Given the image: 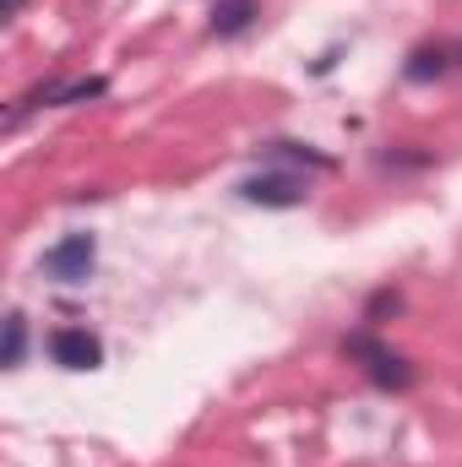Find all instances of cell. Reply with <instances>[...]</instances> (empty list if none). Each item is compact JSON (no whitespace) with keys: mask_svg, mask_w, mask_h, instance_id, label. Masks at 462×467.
Listing matches in <instances>:
<instances>
[{"mask_svg":"<svg viewBox=\"0 0 462 467\" xmlns=\"http://www.w3.org/2000/svg\"><path fill=\"white\" fill-rule=\"evenodd\" d=\"M343 353L370 375V386H381V391H414L419 386V369L403 358V353H392L381 337H375V327H359V332H348L343 337Z\"/></svg>","mask_w":462,"mask_h":467,"instance_id":"obj_1","label":"cell"},{"mask_svg":"<svg viewBox=\"0 0 462 467\" xmlns=\"http://www.w3.org/2000/svg\"><path fill=\"white\" fill-rule=\"evenodd\" d=\"M239 196H245L250 207H272V213H289V207H305L310 185H305V174H294V169H261V174L239 180Z\"/></svg>","mask_w":462,"mask_h":467,"instance_id":"obj_2","label":"cell"},{"mask_svg":"<svg viewBox=\"0 0 462 467\" xmlns=\"http://www.w3.org/2000/svg\"><path fill=\"white\" fill-rule=\"evenodd\" d=\"M93 266H99V239H93V234H66V239H55V244L44 250V261H38V272L55 277V283H88Z\"/></svg>","mask_w":462,"mask_h":467,"instance_id":"obj_3","label":"cell"},{"mask_svg":"<svg viewBox=\"0 0 462 467\" xmlns=\"http://www.w3.org/2000/svg\"><path fill=\"white\" fill-rule=\"evenodd\" d=\"M104 93H110L104 77H66V82L33 88V93L22 99V109H71V104H93V99H104ZM22 109H11V125L22 119Z\"/></svg>","mask_w":462,"mask_h":467,"instance_id":"obj_4","label":"cell"},{"mask_svg":"<svg viewBox=\"0 0 462 467\" xmlns=\"http://www.w3.org/2000/svg\"><path fill=\"white\" fill-rule=\"evenodd\" d=\"M44 348H49V364H60V369H99L104 364V343L88 332V327H55L49 337H44Z\"/></svg>","mask_w":462,"mask_h":467,"instance_id":"obj_5","label":"cell"},{"mask_svg":"<svg viewBox=\"0 0 462 467\" xmlns=\"http://www.w3.org/2000/svg\"><path fill=\"white\" fill-rule=\"evenodd\" d=\"M446 71H457V55H452V44H419V49L403 60V77H408L414 88H425V82H441Z\"/></svg>","mask_w":462,"mask_h":467,"instance_id":"obj_6","label":"cell"},{"mask_svg":"<svg viewBox=\"0 0 462 467\" xmlns=\"http://www.w3.org/2000/svg\"><path fill=\"white\" fill-rule=\"evenodd\" d=\"M256 16H261V0H213V33H218V38L250 33Z\"/></svg>","mask_w":462,"mask_h":467,"instance_id":"obj_7","label":"cell"},{"mask_svg":"<svg viewBox=\"0 0 462 467\" xmlns=\"http://www.w3.org/2000/svg\"><path fill=\"white\" fill-rule=\"evenodd\" d=\"M267 158H283V163H305V169H332L327 152L305 147V141H267Z\"/></svg>","mask_w":462,"mask_h":467,"instance_id":"obj_8","label":"cell"},{"mask_svg":"<svg viewBox=\"0 0 462 467\" xmlns=\"http://www.w3.org/2000/svg\"><path fill=\"white\" fill-rule=\"evenodd\" d=\"M22 353H27V316L11 310L5 316V353H0V364L5 369H22Z\"/></svg>","mask_w":462,"mask_h":467,"instance_id":"obj_9","label":"cell"},{"mask_svg":"<svg viewBox=\"0 0 462 467\" xmlns=\"http://www.w3.org/2000/svg\"><path fill=\"white\" fill-rule=\"evenodd\" d=\"M397 310H403V294L381 288V294H375V299L364 305V327H381V321H386V316H397Z\"/></svg>","mask_w":462,"mask_h":467,"instance_id":"obj_10","label":"cell"},{"mask_svg":"<svg viewBox=\"0 0 462 467\" xmlns=\"http://www.w3.org/2000/svg\"><path fill=\"white\" fill-rule=\"evenodd\" d=\"M22 5H27V0H0V16H16Z\"/></svg>","mask_w":462,"mask_h":467,"instance_id":"obj_11","label":"cell"},{"mask_svg":"<svg viewBox=\"0 0 462 467\" xmlns=\"http://www.w3.org/2000/svg\"><path fill=\"white\" fill-rule=\"evenodd\" d=\"M452 55H457V66H462V44H452Z\"/></svg>","mask_w":462,"mask_h":467,"instance_id":"obj_12","label":"cell"}]
</instances>
